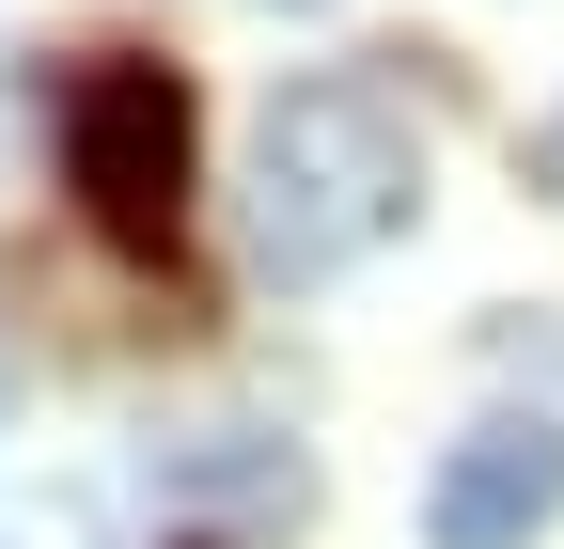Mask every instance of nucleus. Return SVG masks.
Instances as JSON below:
<instances>
[{
  "label": "nucleus",
  "mask_w": 564,
  "mask_h": 549,
  "mask_svg": "<svg viewBox=\"0 0 564 549\" xmlns=\"http://www.w3.org/2000/svg\"><path fill=\"white\" fill-rule=\"evenodd\" d=\"M47 158H63V189H79L95 236L173 251V236H188V173H204V95H188V63H141V47L63 63Z\"/></svg>",
  "instance_id": "f03ea898"
},
{
  "label": "nucleus",
  "mask_w": 564,
  "mask_h": 549,
  "mask_svg": "<svg viewBox=\"0 0 564 549\" xmlns=\"http://www.w3.org/2000/svg\"><path fill=\"white\" fill-rule=\"evenodd\" d=\"M173 549H236V534H173Z\"/></svg>",
  "instance_id": "39448f33"
},
{
  "label": "nucleus",
  "mask_w": 564,
  "mask_h": 549,
  "mask_svg": "<svg viewBox=\"0 0 564 549\" xmlns=\"http://www.w3.org/2000/svg\"><path fill=\"white\" fill-rule=\"evenodd\" d=\"M0 392H17V377H0Z\"/></svg>",
  "instance_id": "6e6552de"
},
{
  "label": "nucleus",
  "mask_w": 564,
  "mask_h": 549,
  "mask_svg": "<svg viewBox=\"0 0 564 549\" xmlns=\"http://www.w3.org/2000/svg\"><path fill=\"white\" fill-rule=\"evenodd\" d=\"M158 471H173L188 503H220V534H267V518H299V503H314V471L282 455L267 424H204V440H158Z\"/></svg>",
  "instance_id": "20e7f679"
},
{
  "label": "nucleus",
  "mask_w": 564,
  "mask_h": 549,
  "mask_svg": "<svg viewBox=\"0 0 564 549\" xmlns=\"http://www.w3.org/2000/svg\"><path fill=\"white\" fill-rule=\"evenodd\" d=\"M423 220V126L392 110L377 63H314L251 126V267L267 283H345L361 251Z\"/></svg>",
  "instance_id": "f257e3e1"
},
{
  "label": "nucleus",
  "mask_w": 564,
  "mask_h": 549,
  "mask_svg": "<svg viewBox=\"0 0 564 549\" xmlns=\"http://www.w3.org/2000/svg\"><path fill=\"white\" fill-rule=\"evenodd\" d=\"M282 17H314V0H282Z\"/></svg>",
  "instance_id": "0eeeda50"
},
{
  "label": "nucleus",
  "mask_w": 564,
  "mask_h": 549,
  "mask_svg": "<svg viewBox=\"0 0 564 549\" xmlns=\"http://www.w3.org/2000/svg\"><path fill=\"white\" fill-rule=\"evenodd\" d=\"M533 158H549V173H564V126H549V142H533Z\"/></svg>",
  "instance_id": "423d86ee"
},
{
  "label": "nucleus",
  "mask_w": 564,
  "mask_h": 549,
  "mask_svg": "<svg viewBox=\"0 0 564 549\" xmlns=\"http://www.w3.org/2000/svg\"><path fill=\"white\" fill-rule=\"evenodd\" d=\"M549 518H564V424H549V408L470 424L440 455V487H423V534H440V549H533Z\"/></svg>",
  "instance_id": "7ed1b4c3"
}]
</instances>
